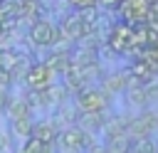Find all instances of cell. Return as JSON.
<instances>
[{
	"instance_id": "1",
	"label": "cell",
	"mask_w": 158,
	"mask_h": 153,
	"mask_svg": "<svg viewBox=\"0 0 158 153\" xmlns=\"http://www.w3.org/2000/svg\"><path fill=\"white\" fill-rule=\"evenodd\" d=\"M89 143H91L89 133H86V131H81V128L74 123V126H67V128H62V131H59V136H57V143H54V146H59L64 153H84Z\"/></svg>"
},
{
	"instance_id": "2",
	"label": "cell",
	"mask_w": 158,
	"mask_h": 153,
	"mask_svg": "<svg viewBox=\"0 0 158 153\" xmlns=\"http://www.w3.org/2000/svg\"><path fill=\"white\" fill-rule=\"evenodd\" d=\"M158 131V111H141L138 116H128L126 136L128 138H146Z\"/></svg>"
},
{
	"instance_id": "3",
	"label": "cell",
	"mask_w": 158,
	"mask_h": 153,
	"mask_svg": "<svg viewBox=\"0 0 158 153\" xmlns=\"http://www.w3.org/2000/svg\"><path fill=\"white\" fill-rule=\"evenodd\" d=\"M27 37H30V42H32L35 47L44 49V47H54V44H57L59 30H57V25L49 22V20H35L32 27H30V32H27Z\"/></svg>"
},
{
	"instance_id": "4",
	"label": "cell",
	"mask_w": 158,
	"mask_h": 153,
	"mask_svg": "<svg viewBox=\"0 0 158 153\" xmlns=\"http://www.w3.org/2000/svg\"><path fill=\"white\" fill-rule=\"evenodd\" d=\"M109 104V94L99 91V89H79L74 96V106L77 111H104Z\"/></svg>"
},
{
	"instance_id": "5",
	"label": "cell",
	"mask_w": 158,
	"mask_h": 153,
	"mask_svg": "<svg viewBox=\"0 0 158 153\" xmlns=\"http://www.w3.org/2000/svg\"><path fill=\"white\" fill-rule=\"evenodd\" d=\"M54 76H57V74H54L47 64H42V62L30 64L27 72H25V81H27V86H30L32 91H42V89H47L49 84H54Z\"/></svg>"
},
{
	"instance_id": "6",
	"label": "cell",
	"mask_w": 158,
	"mask_h": 153,
	"mask_svg": "<svg viewBox=\"0 0 158 153\" xmlns=\"http://www.w3.org/2000/svg\"><path fill=\"white\" fill-rule=\"evenodd\" d=\"M30 136L54 148L57 136H59V128H57V123H54L52 118H42V121H32V131H30Z\"/></svg>"
},
{
	"instance_id": "7",
	"label": "cell",
	"mask_w": 158,
	"mask_h": 153,
	"mask_svg": "<svg viewBox=\"0 0 158 153\" xmlns=\"http://www.w3.org/2000/svg\"><path fill=\"white\" fill-rule=\"evenodd\" d=\"M2 111L7 114V121H15V118H32V114H35L25 96H10V94H7V101H5V109H2Z\"/></svg>"
},
{
	"instance_id": "8",
	"label": "cell",
	"mask_w": 158,
	"mask_h": 153,
	"mask_svg": "<svg viewBox=\"0 0 158 153\" xmlns=\"http://www.w3.org/2000/svg\"><path fill=\"white\" fill-rule=\"evenodd\" d=\"M59 35H64V37H69V39H74V37H79L81 35V30H84V17H81V12H69V15H64L62 20H59Z\"/></svg>"
},
{
	"instance_id": "9",
	"label": "cell",
	"mask_w": 158,
	"mask_h": 153,
	"mask_svg": "<svg viewBox=\"0 0 158 153\" xmlns=\"http://www.w3.org/2000/svg\"><path fill=\"white\" fill-rule=\"evenodd\" d=\"M15 153H54V151H52V146L37 141V138H32V136H27V138H22V143L15 148Z\"/></svg>"
},
{
	"instance_id": "10",
	"label": "cell",
	"mask_w": 158,
	"mask_h": 153,
	"mask_svg": "<svg viewBox=\"0 0 158 153\" xmlns=\"http://www.w3.org/2000/svg\"><path fill=\"white\" fill-rule=\"evenodd\" d=\"M156 151H158V143L153 141V136H146V138H131L126 153H156Z\"/></svg>"
},
{
	"instance_id": "11",
	"label": "cell",
	"mask_w": 158,
	"mask_h": 153,
	"mask_svg": "<svg viewBox=\"0 0 158 153\" xmlns=\"http://www.w3.org/2000/svg\"><path fill=\"white\" fill-rule=\"evenodd\" d=\"M32 121H35V118H15V121H7V133H10V136H22V138H27L30 131H32Z\"/></svg>"
},
{
	"instance_id": "12",
	"label": "cell",
	"mask_w": 158,
	"mask_h": 153,
	"mask_svg": "<svg viewBox=\"0 0 158 153\" xmlns=\"http://www.w3.org/2000/svg\"><path fill=\"white\" fill-rule=\"evenodd\" d=\"M123 74H114V76H109L106 81H104V89L101 91H106V94H114L116 89H123Z\"/></svg>"
},
{
	"instance_id": "13",
	"label": "cell",
	"mask_w": 158,
	"mask_h": 153,
	"mask_svg": "<svg viewBox=\"0 0 158 153\" xmlns=\"http://www.w3.org/2000/svg\"><path fill=\"white\" fill-rule=\"evenodd\" d=\"M10 151H12V136L5 128V131H0V153H10Z\"/></svg>"
},
{
	"instance_id": "14",
	"label": "cell",
	"mask_w": 158,
	"mask_h": 153,
	"mask_svg": "<svg viewBox=\"0 0 158 153\" xmlns=\"http://www.w3.org/2000/svg\"><path fill=\"white\" fill-rule=\"evenodd\" d=\"M143 94H146V101H156V99H158V84L153 81V84L143 86Z\"/></svg>"
},
{
	"instance_id": "15",
	"label": "cell",
	"mask_w": 158,
	"mask_h": 153,
	"mask_svg": "<svg viewBox=\"0 0 158 153\" xmlns=\"http://www.w3.org/2000/svg\"><path fill=\"white\" fill-rule=\"evenodd\" d=\"M86 153H109V151H106L104 143H94V141H91V143L86 146Z\"/></svg>"
},
{
	"instance_id": "16",
	"label": "cell",
	"mask_w": 158,
	"mask_h": 153,
	"mask_svg": "<svg viewBox=\"0 0 158 153\" xmlns=\"http://www.w3.org/2000/svg\"><path fill=\"white\" fill-rule=\"evenodd\" d=\"M5 101H7V91H0V111L5 109Z\"/></svg>"
},
{
	"instance_id": "17",
	"label": "cell",
	"mask_w": 158,
	"mask_h": 153,
	"mask_svg": "<svg viewBox=\"0 0 158 153\" xmlns=\"http://www.w3.org/2000/svg\"><path fill=\"white\" fill-rule=\"evenodd\" d=\"M156 153H158V151H156Z\"/></svg>"
}]
</instances>
